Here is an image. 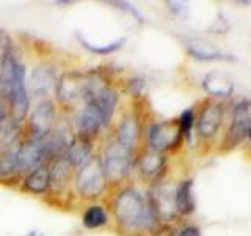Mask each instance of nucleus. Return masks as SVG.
I'll list each match as a JSON object with an SVG mask.
<instances>
[{
  "instance_id": "1",
  "label": "nucleus",
  "mask_w": 251,
  "mask_h": 236,
  "mask_svg": "<svg viewBox=\"0 0 251 236\" xmlns=\"http://www.w3.org/2000/svg\"><path fill=\"white\" fill-rule=\"evenodd\" d=\"M110 194L108 211L118 236H148L160 225L149 195L130 184Z\"/></svg>"
},
{
  "instance_id": "2",
  "label": "nucleus",
  "mask_w": 251,
  "mask_h": 236,
  "mask_svg": "<svg viewBox=\"0 0 251 236\" xmlns=\"http://www.w3.org/2000/svg\"><path fill=\"white\" fill-rule=\"evenodd\" d=\"M0 101L8 110V118L16 124H24L31 109L27 88V66L16 47L0 69Z\"/></svg>"
},
{
  "instance_id": "3",
  "label": "nucleus",
  "mask_w": 251,
  "mask_h": 236,
  "mask_svg": "<svg viewBox=\"0 0 251 236\" xmlns=\"http://www.w3.org/2000/svg\"><path fill=\"white\" fill-rule=\"evenodd\" d=\"M100 161L108 184V194L126 186L132 172L135 170V153L121 147L110 137L100 149Z\"/></svg>"
},
{
  "instance_id": "4",
  "label": "nucleus",
  "mask_w": 251,
  "mask_h": 236,
  "mask_svg": "<svg viewBox=\"0 0 251 236\" xmlns=\"http://www.w3.org/2000/svg\"><path fill=\"white\" fill-rule=\"evenodd\" d=\"M74 194L77 199L90 203L108 194V184L99 153H94L85 164L75 169Z\"/></svg>"
},
{
  "instance_id": "5",
  "label": "nucleus",
  "mask_w": 251,
  "mask_h": 236,
  "mask_svg": "<svg viewBox=\"0 0 251 236\" xmlns=\"http://www.w3.org/2000/svg\"><path fill=\"white\" fill-rule=\"evenodd\" d=\"M85 90V71L82 69H65L58 74L55 85L53 101L58 106L61 115H74L78 106L83 104Z\"/></svg>"
},
{
  "instance_id": "6",
  "label": "nucleus",
  "mask_w": 251,
  "mask_h": 236,
  "mask_svg": "<svg viewBox=\"0 0 251 236\" xmlns=\"http://www.w3.org/2000/svg\"><path fill=\"white\" fill-rule=\"evenodd\" d=\"M50 170V189L46 199L53 206H68L74 194V175L75 167L65 156L49 162Z\"/></svg>"
},
{
  "instance_id": "7",
  "label": "nucleus",
  "mask_w": 251,
  "mask_h": 236,
  "mask_svg": "<svg viewBox=\"0 0 251 236\" xmlns=\"http://www.w3.org/2000/svg\"><path fill=\"white\" fill-rule=\"evenodd\" d=\"M61 118L60 109L55 104L53 98L38 101L31 106L24 123V137L43 140L55 129Z\"/></svg>"
},
{
  "instance_id": "8",
  "label": "nucleus",
  "mask_w": 251,
  "mask_h": 236,
  "mask_svg": "<svg viewBox=\"0 0 251 236\" xmlns=\"http://www.w3.org/2000/svg\"><path fill=\"white\" fill-rule=\"evenodd\" d=\"M148 149L155 153H170L182 144V132L179 128L177 120H165L151 123L145 132Z\"/></svg>"
},
{
  "instance_id": "9",
  "label": "nucleus",
  "mask_w": 251,
  "mask_h": 236,
  "mask_svg": "<svg viewBox=\"0 0 251 236\" xmlns=\"http://www.w3.org/2000/svg\"><path fill=\"white\" fill-rule=\"evenodd\" d=\"M58 81L57 65L49 60H43L31 68L27 76V88L30 99L33 102L50 99L55 91V85Z\"/></svg>"
},
{
  "instance_id": "10",
  "label": "nucleus",
  "mask_w": 251,
  "mask_h": 236,
  "mask_svg": "<svg viewBox=\"0 0 251 236\" xmlns=\"http://www.w3.org/2000/svg\"><path fill=\"white\" fill-rule=\"evenodd\" d=\"M71 121H73V129L75 137L94 142V144L102 136V131L107 129L102 114L93 102H85V104L78 107Z\"/></svg>"
},
{
  "instance_id": "11",
  "label": "nucleus",
  "mask_w": 251,
  "mask_h": 236,
  "mask_svg": "<svg viewBox=\"0 0 251 236\" xmlns=\"http://www.w3.org/2000/svg\"><path fill=\"white\" fill-rule=\"evenodd\" d=\"M141 136H143V126H141L140 115L135 110H130V112H126L116 123L112 139L137 154L140 151Z\"/></svg>"
},
{
  "instance_id": "12",
  "label": "nucleus",
  "mask_w": 251,
  "mask_h": 236,
  "mask_svg": "<svg viewBox=\"0 0 251 236\" xmlns=\"http://www.w3.org/2000/svg\"><path fill=\"white\" fill-rule=\"evenodd\" d=\"M47 164H49V157H47L43 140L22 137L18 147V167L21 175L24 177L25 173Z\"/></svg>"
},
{
  "instance_id": "13",
  "label": "nucleus",
  "mask_w": 251,
  "mask_h": 236,
  "mask_svg": "<svg viewBox=\"0 0 251 236\" xmlns=\"http://www.w3.org/2000/svg\"><path fill=\"white\" fill-rule=\"evenodd\" d=\"M175 191H176V187H173L170 184L155 183L154 187L148 194L160 222H170V220L175 219L177 214Z\"/></svg>"
},
{
  "instance_id": "14",
  "label": "nucleus",
  "mask_w": 251,
  "mask_h": 236,
  "mask_svg": "<svg viewBox=\"0 0 251 236\" xmlns=\"http://www.w3.org/2000/svg\"><path fill=\"white\" fill-rule=\"evenodd\" d=\"M165 167H167V157L165 154L151 151V149H140L135 156V169L138 175L145 181H151L157 183L163 175Z\"/></svg>"
},
{
  "instance_id": "15",
  "label": "nucleus",
  "mask_w": 251,
  "mask_h": 236,
  "mask_svg": "<svg viewBox=\"0 0 251 236\" xmlns=\"http://www.w3.org/2000/svg\"><path fill=\"white\" fill-rule=\"evenodd\" d=\"M21 140L0 148V184L3 186L19 187L22 175L18 167V147Z\"/></svg>"
},
{
  "instance_id": "16",
  "label": "nucleus",
  "mask_w": 251,
  "mask_h": 236,
  "mask_svg": "<svg viewBox=\"0 0 251 236\" xmlns=\"http://www.w3.org/2000/svg\"><path fill=\"white\" fill-rule=\"evenodd\" d=\"M223 121V107L220 102L209 101L206 102L196 120V132L202 139H210L218 132Z\"/></svg>"
},
{
  "instance_id": "17",
  "label": "nucleus",
  "mask_w": 251,
  "mask_h": 236,
  "mask_svg": "<svg viewBox=\"0 0 251 236\" xmlns=\"http://www.w3.org/2000/svg\"><path fill=\"white\" fill-rule=\"evenodd\" d=\"M19 191L24 194H30L35 197H44L49 194L50 189V170L49 164L41 165L22 177L19 183Z\"/></svg>"
},
{
  "instance_id": "18",
  "label": "nucleus",
  "mask_w": 251,
  "mask_h": 236,
  "mask_svg": "<svg viewBox=\"0 0 251 236\" xmlns=\"http://www.w3.org/2000/svg\"><path fill=\"white\" fill-rule=\"evenodd\" d=\"M250 124H251V102L243 101L240 104H237V107L234 110L229 137H227V140H231L232 145L240 142L243 137H245V134H248Z\"/></svg>"
},
{
  "instance_id": "19",
  "label": "nucleus",
  "mask_w": 251,
  "mask_h": 236,
  "mask_svg": "<svg viewBox=\"0 0 251 236\" xmlns=\"http://www.w3.org/2000/svg\"><path fill=\"white\" fill-rule=\"evenodd\" d=\"M112 216L105 205L102 203H90L82 212V225L86 230H100V228L110 227Z\"/></svg>"
},
{
  "instance_id": "20",
  "label": "nucleus",
  "mask_w": 251,
  "mask_h": 236,
  "mask_svg": "<svg viewBox=\"0 0 251 236\" xmlns=\"http://www.w3.org/2000/svg\"><path fill=\"white\" fill-rule=\"evenodd\" d=\"M94 148H96V144H94V142L85 140L80 137H74V142L71 144L65 157L74 165L75 169H78L82 164H85L94 154Z\"/></svg>"
},
{
  "instance_id": "21",
  "label": "nucleus",
  "mask_w": 251,
  "mask_h": 236,
  "mask_svg": "<svg viewBox=\"0 0 251 236\" xmlns=\"http://www.w3.org/2000/svg\"><path fill=\"white\" fill-rule=\"evenodd\" d=\"M176 211L180 216H188L195 211V197L192 179H184L176 186L175 191Z\"/></svg>"
},
{
  "instance_id": "22",
  "label": "nucleus",
  "mask_w": 251,
  "mask_h": 236,
  "mask_svg": "<svg viewBox=\"0 0 251 236\" xmlns=\"http://www.w3.org/2000/svg\"><path fill=\"white\" fill-rule=\"evenodd\" d=\"M202 87L212 96H229L234 90V84L229 77L222 73H210L204 77Z\"/></svg>"
},
{
  "instance_id": "23",
  "label": "nucleus",
  "mask_w": 251,
  "mask_h": 236,
  "mask_svg": "<svg viewBox=\"0 0 251 236\" xmlns=\"http://www.w3.org/2000/svg\"><path fill=\"white\" fill-rule=\"evenodd\" d=\"M188 52H190L195 59H200V60H225V59H227V55L212 49V47H209L204 43H190L188 44Z\"/></svg>"
},
{
  "instance_id": "24",
  "label": "nucleus",
  "mask_w": 251,
  "mask_h": 236,
  "mask_svg": "<svg viewBox=\"0 0 251 236\" xmlns=\"http://www.w3.org/2000/svg\"><path fill=\"white\" fill-rule=\"evenodd\" d=\"M78 39H80V43H82V46L85 47V49H88L90 52L98 54V55H108V54H113V52H116V51H120L121 47L124 46V43H126V39L123 38V39H118V41H115V43H112V44L93 46V44H90V43H86L85 39H82L80 36H78Z\"/></svg>"
},
{
  "instance_id": "25",
  "label": "nucleus",
  "mask_w": 251,
  "mask_h": 236,
  "mask_svg": "<svg viewBox=\"0 0 251 236\" xmlns=\"http://www.w3.org/2000/svg\"><path fill=\"white\" fill-rule=\"evenodd\" d=\"M14 47L16 46H14V41H13L11 35L8 33L6 30L0 29V69H2L3 61L6 60L8 55L13 52Z\"/></svg>"
},
{
  "instance_id": "26",
  "label": "nucleus",
  "mask_w": 251,
  "mask_h": 236,
  "mask_svg": "<svg viewBox=\"0 0 251 236\" xmlns=\"http://www.w3.org/2000/svg\"><path fill=\"white\" fill-rule=\"evenodd\" d=\"M179 121V128H180V132H182V137L184 139H190L192 136V128L195 124V114H193V109H187L184 110L180 117L177 118Z\"/></svg>"
},
{
  "instance_id": "27",
  "label": "nucleus",
  "mask_w": 251,
  "mask_h": 236,
  "mask_svg": "<svg viewBox=\"0 0 251 236\" xmlns=\"http://www.w3.org/2000/svg\"><path fill=\"white\" fill-rule=\"evenodd\" d=\"M177 236H200V230H198V227L187 225L177 233Z\"/></svg>"
},
{
  "instance_id": "28",
  "label": "nucleus",
  "mask_w": 251,
  "mask_h": 236,
  "mask_svg": "<svg viewBox=\"0 0 251 236\" xmlns=\"http://www.w3.org/2000/svg\"><path fill=\"white\" fill-rule=\"evenodd\" d=\"M6 120H8V110H6L3 102L0 101V136H2V131L6 124Z\"/></svg>"
},
{
  "instance_id": "29",
  "label": "nucleus",
  "mask_w": 251,
  "mask_h": 236,
  "mask_svg": "<svg viewBox=\"0 0 251 236\" xmlns=\"http://www.w3.org/2000/svg\"><path fill=\"white\" fill-rule=\"evenodd\" d=\"M248 136L251 137V124H250V129H248Z\"/></svg>"
}]
</instances>
